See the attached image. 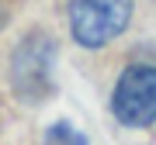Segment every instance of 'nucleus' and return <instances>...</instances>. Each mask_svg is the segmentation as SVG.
Segmentation results:
<instances>
[{
	"instance_id": "obj_3",
	"label": "nucleus",
	"mask_w": 156,
	"mask_h": 145,
	"mask_svg": "<svg viewBox=\"0 0 156 145\" xmlns=\"http://www.w3.org/2000/svg\"><path fill=\"white\" fill-rule=\"evenodd\" d=\"M52 62H56V45H52L45 35H31V38L21 42L11 66V79L14 90L24 97V100H42L52 90Z\"/></svg>"
},
{
	"instance_id": "obj_1",
	"label": "nucleus",
	"mask_w": 156,
	"mask_h": 145,
	"mask_svg": "<svg viewBox=\"0 0 156 145\" xmlns=\"http://www.w3.org/2000/svg\"><path fill=\"white\" fill-rule=\"evenodd\" d=\"M132 17V0H73L69 28L83 49H101L125 31Z\"/></svg>"
},
{
	"instance_id": "obj_2",
	"label": "nucleus",
	"mask_w": 156,
	"mask_h": 145,
	"mask_svg": "<svg viewBox=\"0 0 156 145\" xmlns=\"http://www.w3.org/2000/svg\"><path fill=\"white\" fill-rule=\"evenodd\" d=\"M111 111L128 128H146L156 121V66H128L118 76Z\"/></svg>"
},
{
	"instance_id": "obj_5",
	"label": "nucleus",
	"mask_w": 156,
	"mask_h": 145,
	"mask_svg": "<svg viewBox=\"0 0 156 145\" xmlns=\"http://www.w3.org/2000/svg\"><path fill=\"white\" fill-rule=\"evenodd\" d=\"M0 17H4V11H0Z\"/></svg>"
},
{
	"instance_id": "obj_4",
	"label": "nucleus",
	"mask_w": 156,
	"mask_h": 145,
	"mask_svg": "<svg viewBox=\"0 0 156 145\" xmlns=\"http://www.w3.org/2000/svg\"><path fill=\"white\" fill-rule=\"evenodd\" d=\"M45 145H87V138L73 124H52L49 135H45Z\"/></svg>"
}]
</instances>
